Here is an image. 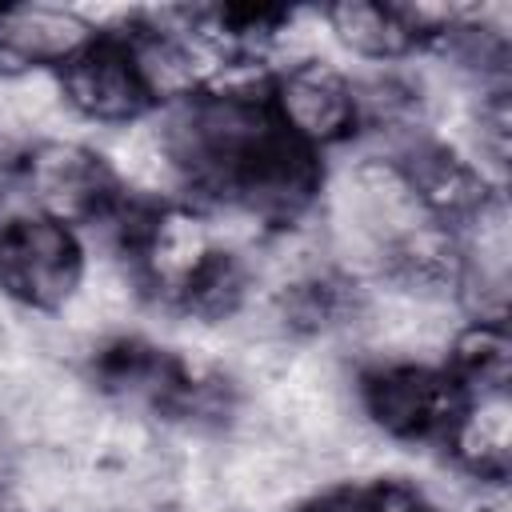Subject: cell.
<instances>
[{
  "instance_id": "1",
  "label": "cell",
  "mask_w": 512,
  "mask_h": 512,
  "mask_svg": "<svg viewBox=\"0 0 512 512\" xmlns=\"http://www.w3.org/2000/svg\"><path fill=\"white\" fill-rule=\"evenodd\" d=\"M260 72L208 76L184 92L156 116V148L176 200L192 212H224L288 232L320 208L328 156L280 124Z\"/></svg>"
},
{
  "instance_id": "2",
  "label": "cell",
  "mask_w": 512,
  "mask_h": 512,
  "mask_svg": "<svg viewBox=\"0 0 512 512\" xmlns=\"http://www.w3.org/2000/svg\"><path fill=\"white\" fill-rule=\"evenodd\" d=\"M168 12H136L96 24L88 44L52 76L64 108L96 128L156 120L168 104L208 80Z\"/></svg>"
},
{
  "instance_id": "3",
  "label": "cell",
  "mask_w": 512,
  "mask_h": 512,
  "mask_svg": "<svg viewBox=\"0 0 512 512\" xmlns=\"http://www.w3.org/2000/svg\"><path fill=\"white\" fill-rule=\"evenodd\" d=\"M80 372L104 400L168 424L192 428L232 412V388L224 376L192 364L188 356L144 332L100 336L84 352Z\"/></svg>"
},
{
  "instance_id": "4",
  "label": "cell",
  "mask_w": 512,
  "mask_h": 512,
  "mask_svg": "<svg viewBox=\"0 0 512 512\" xmlns=\"http://www.w3.org/2000/svg\"><path fill=\"white\" fill-rule=\"evenodd\" d=\"M128 188V176L92 144L44 136L16 148L12 196L24 200L20 208L56 216L76 232H96Z\"/></svg>"
},
{
  "instance_id": "5",
  "label": "cell",
  "mask_w": 512,
  "mask_h": 512,
  "mask_svg": "<svg viewBox=\"0 0 512 512\" xmlns=\"http://www.w3.org/2000/svg\"><path fill=\"white\" fill-rule=\"evenodd\" d=\"M356 408L396 444L444 448L468 408V392L440 360H376L356 372Z\"/></svg>"
},
{
  "instance_id": "6",
  "label": "cell",
  "mask_w": 512,
  "mask_h": 512,
  "mask_svg": "<svg viewBox=\"0 0 512 512\" xmlns=\"http://www.w3.org/2000/svg\"><path fill=\"white\" fill-rule=\"evenodd\" d=\"M88 276V244L72 224L16 208L0 216V296L24 312H64Z\"/></svg>"
},
{
  "instance_id": "7",
  "label": "cell",
  "mask_w": 512,
  "mask_h": 512,
  "mask_svg": "<svg viewBox=\"0 0 512 512\" xmlns=\"http://www.w3.org/2000/svg\"><path fill=\"white\" fill-rule=\"evenodd\" d=\"M260 84L280 124L320 156L360 136V88L356 76H348L340 64L320 56H300L264 68Z\"/></svg>"
},
{
  "instance_id": "8",
  "label": "cell",
  "mask_w": 512,
  "mask_h": 512,
  "mask_svg": "<svg viewBox=\"0 0 512 512\" xmlns=\"http://www.w3.org/2000/svg\"><path fill=\"white\" fill-rule=\"evenodd\" d=\"M296 8L280 4H192L168 8L188 48L224 68V76H252L296 28Z\"/></svg>"
},
{
  "instance_id": "9",
  "label": "cell",
  "mask_w": 512,
  "mask_h": 512,
  "mask_svg": "<svg viewBox=\"0 0 512 512\" xmlns=\"http://www.w3.org/2000/svg\"><path fill=\"white\" fill-rule=\"evenodd\" d=\"M320 20L344 52L372 64H404L428 56L444 24L440 12L392 0H336L320 8Z\"/></svg>"
},
{
  "instance_id": "10",
  "label": "cell",
  "mask_w": 512,
  "mask_h": 512,
  "mask_svg": "<svg viewBox=\"0 0 512 512\" xmlns=\"http://www.w3.org/2000/svg\"><path fill=\"white\" fill-rule=\"evenodd\" d=\"M96 32V20L64 4H0V80L56 76Z\"/></svg>"
},
{
  "instance_id": "11",
  "label": "cell",
  "mask_w": 512,
  "mask_h": 512,
  "mask_svg": "<svg viewBox=\"0 0 512 512\" xmlns=\"http://www.w3.org/2000/svg\"><path fill=\"white\" fill-rule=\"evenodd\" d=\"M468 400H504L512 388V336L508 316H468L448 340L440 360Z\"/></svg>"
},
{
  "instance_id": "12",
  "label": "cell",
  "mask_w": 512,
  "mask_h": 512,
  "mask_svg": "<svg viewBox=\"0 0 512 512\" xmlns=\"http://www.w3.org/2000/svg\"><path fill=\"white\" fill-rule=\"evenodd\" d=\"M508 396L504 400H468L460 424L452 428L448 444L440 448L456 472L468 480L504 488L512 476V424H508Z\"/></svg>"
},
{
  "instance_id": "13",
  "label": "cell",
  "mask_w": 512,
  "mask_h": 512,
  "mask_svg": "<svg viewBox=\"0 0 512 512\" xmlns=\"http://www.w3.org/2000/svg\"><path fill=\"white\" fill-rule=\"evenodd\" d=\"M288 512H440V508L408 476H356L308 492Z\"/></svg>"
},
{
  "instance_id": "14",
  "label": "cell",
  "mask_w": 512,
  "mask_h": 512,
  "mask_svg": "<svg viewBox=\"0 0 512 512\" xmlns=\"http://www.w3.org/2000/svg\"><path fill=\"white\" fill-rule=\"evenodd\" d=\"M280 316L296 332H328L356 316V284L336 272H308L280 292Z\"/></svg>"
},
{
  "instance_id": "15",
  "label": "cell",
  "mask_w": 512,
  "mask_h": 512,
  "mask_svg": "<svg viewBox=\"0 0 512 512\" xmlns=\"http://www.w3.org/2000/svg\"><path fill=\"white\" fill-rule=\"evenodd\" d=\"M16 148H20V144H12V140L0 132V204H4V200H12V168H16Z\"/></svg>"
},
{
  "instance_id": "16",
  "label": "cell",
  "mask_w": 512,
  "mask_h": 512,
  "mask_svg": "<svg viewBox=\"0 0 512 512\" xmlns=\"http://www.w3.org/2000/svg\"><path fill=\"white\" fill-rule=\"evenodd\" d=\"M0 512H4V488H0Z\"/></svg>"
}]
</instances>
